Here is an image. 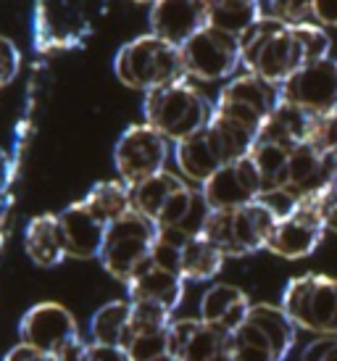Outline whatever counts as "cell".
Segmentation results:
<instances>
[{
	"mask_svg": "<svg viewBox=\"0 0 337 361\" xmlns=\"http://www.w3.org/2000/svg\"><path fill=\"white\" fill-rule=\"evenodd\" d=\"M59 224H61V235H63V245H66V256L82 261L98 259L103 240H106L109 224L100 221L87 209V203L85 201L69 203L59 214Z\"/></svg>",
	"mask_w": 337,
	"mask_h": 361,
	"instance_id": "e0dca14e",
	"label": "cell"
},
{
	"mask_svg": "<svg viewBox=\"0 0 337 361\" xmlns=\"http://www.w3.org/2000/svg\"><path fill=\"white\" fill-rule=\"evenodd\" d=\"M90 35V24L80 6L71 3H40L35 8L32 37L37 53H61L80 48Z\"/></svg>",
	"mask_w": 337,
	"mask_h": 361,
	"instance_id": "4fadbf2b",
	"label": "cell"
},
{
	"mask_svg": "<svg viewBox=\"0 0 337 361\" xmlns=\"http://www.w3.org/2000/svg\"><path fill=\"white\" fill-rule=\"evenodd\" d=\"M19 343L37 351L56 356L66 353L71 345L82 343L80 324L66 306L53 301H42L32 306L19 322Z\"/></svg>",
	"mask_w": 337,
	"mask_h": 361,
	"instance_id": "8fae6325",
	"label": "cell"
},
{
	"mask_svg": "<svg viewBox=\"0 0 337 361\" xmlns=\"http://www.w3.org/2000/svg\"><path fill=\"white\" fill-rule=\"evenodd\" d=\"M298 361H300V359H298Z\"/></svg>",
	"mask_w": 337,
	"mask_h": 361,
	"instance_id": "f6af8a7d",
	"label": "cell"
},
{
	"mask_svg": "<svg viewBox=\"0 0 337 361\" xmlns=\"http://www.w3.org/2000/svg\"><path fill=\"white\" fill-rule=\"evenodd\" d=\"M335 114H337V109H335Z\"/></svg>",
	"mask_w": 337,
	"mask_h": 361,
	"instance_id": "ee69618b",
	"label": "cell"
},
{
	"mask_svg": "<svg viewBox=\"0 0 337 361\" xmlns=\"http://www.w3.org/2000/svg\"><path fill=\"white\" fill-rule=\"evenodd\" d=\"M129 361H166L171 359L168 351V330H148V332H129L124 343Z\"/></svg>",
	"mask_w": 337,
	"mask_h": 361,
	"instance_id": "4dcf8cb0",
	"label": "cell"
},
{
	"mask_svg": "<svg viewBox=\"0 0 337 361\" xmlns=\"http://www.w3.org/2000/svg\"><path fill=\"white\" fill-rule=\"evenodd\" d=\"M206 132H209L214 148H216L221 161H224V166H227V164H235V161L248 159L250 151H253V145H256V140H258V130L245 127V124L238 119H229V116L219 114V111L211 114V121H209V127H206Z\"/></svg>",
	"mask_w": 337,
	"mask_h": 361,
	"instance_id": "cb8c5ba5",
	"label": "cell"
},
{
	"mask_svg": "<svg viewBox=\"0 0 337 361\" xmlns=\"http://www.w3.org/2000/svg\"><path fill=\"white\" fill-rule=\"evenodd\" d=\"M261 13L269 19H277L288 27L314 21V11L308 0H279V3H261Z\"/></svg>",
	"mask_w": 337,
	"mask_h": 361,
	"instance_id": "d6a6232c",
	"label": "cell"
},
{
	"mask_svg": "<svg viewBox=\"0 0 337 361\" xmlns=\"http://www.w3.org/2000/svg\"><path fill=\"white\" fill-rule=\"evenodd\" d=\"M8 182H11V159L8 153L0 148V195L8 190Z\"/></svg>",
	"mask_w": 337,
	"mask_h": 361,
	"instance_id": "ab89813d",
	"label": "cell"
},
{
	"mask_svg": "<svg viewBox=\"0 0 337 361\" xmlns=\"http://www.w3.org/2000/svg\"><path fill=\"white\" fill-rule=\"evenodd\" d=\"M174 161H177L182 177L200 185V188L224 166V161H221L219 151L214 148V142H211L206 130L188 137V140L177 142L174 145Z\"/></svg>",
	"mask_w": 337,
	"mask_h": 361,
	"instance_id": "7402d4cb",
	"label": "cell"
},
{
	"mask_svg": "<svg viewBox=\"0 0 337 361\" xmlns=\"http://www.w3.org/2000/svg\"><path fill=\"white\" fill-rule=\"evenodd\" d=\"M166 361H179V359H166Z\"/></svg>",
	"mask_w": 337,
	"mask_h": 361,
	"instance_id": "7bdbcfd3",
	"label": "cell"
},
{
	"mask_svg": "<svg viewBox=\"0 0 337 361\" xmlns=\"http://www.w3.org/2000/svg\"><path fill=\"white\" fill-rule=\"evenodd\" d=\"M256 166L264 192H279L288 188V164H290V151L279 148L274 142L256 140L253 151L248 156Z\"/></svg>",
	"mask_w": 337,
	"mask_h": 361,
	"instance_id": "f546056e",
	"label": "cell"
},
{
	"mask_svg": "<svg viewBox=\"0 0 337 361\" xmlns=\"http://www.w3.org/2000/svg\"><path fill=\"white\" fill-rule=\"evenodd\" d=\"M129 332H132L129 301L103 303L90 319V343H95V345H119V348H124Z\"/></svg>",
	"mask_w": 337,
	"mask_h": 361,
	"instance_id": "d4e9b609",
	"label": "cell"
},
{
	"mask_svg": "<svg viewBox=\"0 0 337 361\" xmlns=\"http://www.w3.org/2000/svg\"><path fill=\"white\" fill-rule=\"evenodd\" d=\"M282 309L298 330L337 338V280L327 274H300L285 285Z\"/></svg>",
	"mask_w": 337,
	"mask_h": 361,
	"instance_id": "8992f818",
	"label": "cell"
},
{
	"mask_svg": "<svg viewBox=\"0 0 337 361\" xmlns=\"http://www.w3.org/2000/svg\"><path fill=\"white\" fill-rule=\"evenodd\" d=\"M329 230L337 232V206L332 209V214H329Z\"/></svg>",
	"mask_w": 337,
	"mask_h": 361,
	"instance_id": "60d3db41",
	"label": "cell"
},
{
	"mask_svg": "<svg viewBox=\"0 0 337 361\" xmlns=\"http://www.w3.org/2000/svg\"><path fill=\"white\" fill-rule=\"evenodd\" d=\"M114 71L127 87L142 92L188 80L182 51L150 32L121 45L114 59Z\"/></svg>",
	"mask_w": 337,
	"mask_h": 361,
	"instance_id": "5b68a950",
	"label": "cell"
},
{
	"mask_svg": "<svg viewBox=\"0 0 337 361\" xmlns=\"http://www.w3.org/2000/svg\"><path fill=\"white\" fill-rule=\"evenodd\" d=\"M168 153H171V142L161 132L148 127L145 121L132 124L121 132L114 148L116 174L127 188H135L166 169Z\"/></svg>",
	"mask_w": 337,
	"mask_h": 361,
	"instance_id": "ba28073f",
	"label": "cell"
},
{
	"mask_svg": "<svg viewBox=\"0 0 337 361\" xmlns=\"http://www.w3.org/2000/svg\"><path fill=\"white\" fill-rule=\"evenodd\" d=\"M179 51H182L188 80H198V82L232 80L235 71L240 69V63H243L238 37H229V35L214 30V27H203Z\"/></svg>",
	"mask_w": 337,
	"mask_h": 361,
	"instance_id": "9c48e42d",
	"label": "cell"
},
{
	"mask_svg": "<svg viewBox=\"0 0 337 361\" xmlns=\"http://www.w3.org/2000/svg\"><path fill=\"white\" fill-rule=\"evenodd\" d=\"M240 56L248 74H256L277 87L308 63L298 27H288L269 16H261L240 37Z\"/></svg>",
	"mask_w": 337,
	"mask_h": 361,
	"instance_id": "7a4b0ae2",
	"label": "cell"
},
{
	"mask_svg": "<svg viewBox=\"0 0 337 361\" xmlns=\"http://www.w3.org/2000/svg\"><path fill=\"white\" fill-rule=\"evenodd\" d=\"M129 301H150L164 309L174 311L185 298V280L179 274H171L166 269H159L153 264L140 267L137 274L127 282Z\"/></svg>",
	"mask_w": 337,
	"mask_h": 361,
	"instance_id": "ffe728a7",
	"label": "cell"
},
{
	"mask_svg": "<svg viewBox=\"0 0 337 361\" xmlns=\"http://www.w3.org/2000/svg\"><path fill=\"white\" fill-rule=\"evenodd\" d=\"M0 361H3V359H0Z\"/></svg>",
	"mask_w": 337,
	"mask_h": 361,
	"instance_id": "bcb514c9",
	"label": "cell"
},
{
	"mask_svg": "<svg viewBox=\"0 0 337 361\" xmlns=\"http://www.w3.org/2000/svg\"><path fill=\"white\" fill-rule=\"evenodd\" d=\"M203 201L211 211H238L256 203L264 195V185L250 159L227 164L203 188Z\"/></svg>",
	"mask_w": 337,
	"mask_h": 361,
	"instance_id": "5bb4252c",
	"label": "cell"
},
{
	"mask_svg": "<svg viewBox=\"0 0 337 361\" xmlns=\"http://www.w3.org/2000/svg\"><path fill=\"white\" fill-rule=\"evenodd\" d=\"M24 251L37 267L50 269L66 259V245L61 235L59 214H40L24 230Z\"/></svg>",
	"mask_w": 337,
	"mask_h": 361,
	"instance_id": "44dd1931",
	"label": "cell"
},
{
	"mask_svg": "<svg viewBox=\"0 0 337 361\" xmlns=\"http://www.w3.org/2000/svg\"><path fill=\"white\" fill-rule=\"evenodd\" d=\"M311 11L321 30H337V0H314Z\"/></svg>",
	"mask_w": 337,
	"mask_h": 361,
	"instance_id": "8d00e7d4",
	"label": "cell"
},
{
	"mask_svg": "<svg viewBox=\"0 0 337 361\" xmlns=\"http://www.w3.org/2000/svg\"><path fill=\"white\" fill-rule=\"evenodd\" d=\"M261 3L256 0H216L209 3V27L229 37H243L261 19Z\"/></svg>",
	"mask_w": 337,
	"mask_h": 361,
	"instance_id": "4316f807",
	"label": "cell"
},
{
	"mask_svg": "<svg viewBox=\"0 0 337 361\" xmlns=\"http://www.w3.org/2000/svg\"><path fill=\"white\" fill-rule=\"evenodd\" d=\"M159 227L132 209L127 216L116 219L114 224H109L106 230V240L100 248V267L109 271L114 280H119L127 285L140 267H145L153 251Z\"/></svg>",
	"mask_w": 337,
	"mask_h": 361,
	"instance_id": "52a82bcc",
	"label": "cell"
},
{
	"mask_svg": "<svg viewBox=\"0 0 337 361\" xmlns=\"http://www.w3.org/2000/svg\"><path fill=\"white\" fill-rule=\"evenodd\" d=\"M224 259L227 256L219 251L214 243H209L203 235H198L182 248V280H214L221 271V267H224Z\"/></svg>",
	"mask_w": 337,
	"mask_h": 361,
	"instance_id": "f1b7e54d",
	"label": "cell"
},
{
	"mask_svg": "<svg viewBox=\"0 0 337 361\" xmlns=\"http://www.w3.org/2000/svg\"><path fill=\"white\" fill-rule=\"evenodd\" d=\"M19 66H21L19 48H16L8 37H3V35H0V90H3V87H6L16 74H19Z\"/></svg>",
	"mask_w": 337,
	"mask_h": 361,
	"instance_id": "e575fe53",
	"label": "cell"
},
{
	"mask_svg": "<svg viewBox=\"0 0 337 361\" xmlns=\"http://www.w3.org/2000/svg\"><path fill=\"white\" fill-rule=\"evenodd\" d=\"M314 116L300 111L293 103L279 101V106L271 111V116L264 121V127L258 132V140L274 142L285 151H295L298 145H306L308 132H311Z\"/></svg>",
	"mask_w": 337,
	"mask_h": 361,
	"instance_id": "603a6c76",
	"label": "cell"
},
{
	"mask_svg": "<svg viewBox=\"0 0 337 361\" xmlns=\"http://www.w3.org/2000/svg\"><path fill=\"white\" fill-rule=\"evenodd\" d=\"M150 35L182 48L203 27H209V3L206 0H159L150 6Z\"/></svg>",
	"mask_w": 337,
	"mask_h": 361,
	"instance_id": "2e32d148",
	"label": "cell"
},
{
	"mask_svg": "<svg viewBox=\"0 0 337 361\" xmlns=\"http://www.w3.org/2000/svg\"><path fill=\"white\" fill-rule=\"evenodd\" d=\"M300 361H337V338H317L308 343Z\"/></svg>",
	"mask_w": 337,
	"mask_h": 361,
	"instance_id": "d590c367",
	"label": "cell"
},
{
	"mask_svg": "<svg viewBox=\"0 0 337 361\" xmlns=\"http://www.w3.org/2000/svg\"><path fill=\"white\" fill-rule=\"evenodd\" d=\"M185 185H188V182L179 180L177 174H171V171L164 169L161 174H156V177L140 182V185H135V188H129L132 209L137 211V214H142V216H148V219L156 224V219L161 216L164 206L168 203V198H171L174 192L182 190Z\"/></svg>",
	"mask_w": 337,
	"mask_h": 361,
	"instance_id": "484cf974",
	"label": "cell"
},
{
	"mask_svg": "<svg viewBox=\"0 0 337 361\" xmlns=\"http://www.w3.org/2000/svg\"><path fill=\"white\" fill-rule=\"evenodd\" d=\"M335 182V164L332 156L319 153L314 145H298L295 151H290V164H288V188L285 190L293 192L295 198L317 192L321 188H327Z\"/></svg>",
	"mask_w": 337,
	"mask_h": 361,
	"instance_id": "d6986e66",
	"label": "cell"
},
{
	"mask_svg": "<svg viewBox=\"0 0 337 361\" xmlns=\"http://www.w3.org/2000/svg\"><path fill=\"white\" fill-rule=\"evenodd\" d=\"M3 361H59V359L37 351V348H30V345H24V343H19V345H13V348L3 356Z\"/></svg>",
	"mask_w": 337,
	"mask_h": 361,
	"instance_id": "f35d334b",
	"label": "cell"
},
{
	"mask_svg": "<svg viewBox=\"0 0 337 361\" xmlns=\"http://www.w3.org/2000/svg\"><path fill=\"white\" fill-rule=\"evenodd\" d=\"M337 206L335 182L317 192L295 198L293 209L277 221L266 251L282 259H306L317 251L329 230V214Z\"/></svg>",
	"mask_w": 337,
	"mask_h": 361,
	"instance_id": "3957f363",
	"label": "cell"
},
{
	"mask_svg": "<svg viewBox=\"0 0 337 361\" xmlns=\"http://www.w3.org/2000/svg\"><path fill=\"white\" fill-rule=\"evenodd\" d=\"M250 298L248 293H243L238 285H227V282H216L211 285L209 290L200 295V322H206L211 327L224 332L238 330L240 324L245 322L250 311Z\"/></svg>",
	"mask_w": 337,
	"mask_h": 361,
	"instance_id": "ac0fdd59",
	"label": "cell"
},
{
	"mask_svg": "<svg viewBox=\"0 0 337 361\" xmlns=\"http://www.w3.org/2000/svg\"><path fill=\"white\" fill-rule=\"evenodd\" d=\"M308 145H314L319 153L324 156H335L337 153V114H324V116H314L311 121V132H308Z\"/></svg>",
	"mask_w": 337,
	"mask_h": 361,
	"instance_id": "836d02e7",
	"label": "cell"
},
{
	"mask_svg": "<svg viewBox=\"0 0 337 361\" xmlns=\"http://www.w3.org/2000/svg\"><path fill=\"white\" fill-rule=\"evenodd\" d=\"M279 101L282 98H279L277 85L243 71L221 87V92L216 95V103H214V111L261 132L264 121L271 116V111L277 109Z\"/></svg>",
	"mask_w": 337,
	"mask_h": 361,
	"instance_id": "30bf717a",
	"label": "cell"
},
{
	"mask_svg": "<svg viewBox=\"0 0 337 361\" xmlns=\"http://www.w3.org/2000/svg\"><path fill=\"white\" fill-rule=\"evenodd\" d=\"M332 164H335V177H337V153L332 156Z\"/></svg>",
	"mask_w": 337,
	"mask_h": 361,
	"instance_id": "b9f144b4",
	"label": "cell"
},
{
	"mask_svg": "<svg viewBox=\"0 0 337 361\" xmlns=\"http://www.w3.org/2000/svg\"><path fill=\"white\" fill-rule=\"evenodd\" d=\"M295 195L288 190L264 192L256 203L238 211H211L203 238L214 243L224 256H250L266 251V243L277 221L293 209Z\"/></svg>",
	"mask_w": 337,
	"mask_h": 361,
	"instance_id": "6da1fadb",
	"label": "cell"
},
{
	"mask_svg": "<svg viewBox=\"0 0 337 361\" xmlns=\"http://www.w3.org/2000/svg\"><path fill=\"white\" fill-rule=\"evenodd\" d=\"M82 201L87 203V209L106 224H114L116 219L127 216L132 211V195H129V188L121 180L98 182L95 188H90V192Z\"/></svg>",
	"mask_w": 337,
	"mask_h": 361,
	"instance_id": "83f0119b",
	"label": "cell"
},
{
	"mask_svg": "<svg viewBox=\"0 0 337 361\" xmlns=\"http://www.w3.org/2000/svg\"><path fill=\"white\" fill-rule=\"evenodd\" d=\"M168 351L179 361H229L232 335L185 317L168 324Z\"/></svg>",
	"mask_w": 337,
	"mask_h": 361,
	"instance_id": "9a60e30c",
	"label": "cell"
},
{
	"mask_svg": "<svg viewBox=\"0 0 337 361\" xmlns=\"http://www.w3.org/2000/svg\"><path fill=\"white\" fill-rule=\"evenodd\" d=\"M279 98L311 116L332 114L337 109V61L324 59L306 63L285 85H279Z\"/></svg>",
	"mask_w": 337,
	"mask_h": 361,
	"instance_id": "7c38bea8",
	"label": "cell"
},
{
	"mask_svg": "<svg viewBox=\"0 0 337 361\" xmlns=\"http://www.w3.org/2000/svg\"><path fill=\"white\" fill-rule=\"evenodd\" d=\"M85 361H129V356L119 345H95V343H90Z\"/></svg>",
	"mask_w": 337,
	"mask_h": 361,
	"instance_id": "74e56055",
	"label": "cell"
},
{
	"mask_svg": "<svg viewBox=\"0 0 337 361\" xmlns=\"http://www.w3.org/2000/svg\"><path fill=\"white\" fill-rule=\"evenodd\" d=\"M145 124L161 132L171 145L188 140L209 127L214 106L188 80L145 92L142 101Z\"/></svg>",
	"mask_w": 337,
	"mask_h": 361,
	"instance_id": "277c9868",
	"label": "cell"
},
{
	"mask_svg": "<svg viewBox=\"0 0 337 361\" xmlns=\"http://www.w3.org/2000/svg\"><path fill=\"white\" fill-rule=\"evenodd\" d=\"M132 309V332H148V330H168L171 314L174 311L164 309L159 303L150 301H129Z\"/></svg>",
	"mask_w": 337,
	"mask_h": 361,
	"instance_id": "1f68e13d",
	"label": "cell"
}]
</instances>
